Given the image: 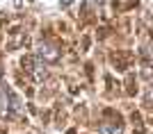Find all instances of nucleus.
<instances>
[{"mask_svg":"<svg viewBox=\"0 0 153 134\" xmlns=\"http://www.w3.org/2000/svg\"><path fill=\"white\" fill-rule=\"evenodd\" d=\"M0 114H21V100L5 82H0Z\"/></svg>","mask_w":153,"mask_h":134,"instance_id":"1","label":"nucleus"},{"mask_svg":"<svg viewBox=\"0 0 153 134\" xmlns=\"http://www.w3.org/2000/svg\"><path fill=\"white\" fill-rule=\"evenodd\" d=\"M37 57L41 59L44 64H55V62L59 59V50L53 43H46V41H44V43L37 45Z\"/></svg>","mask_w":153,"mask_h":134,"instance_id":"2","label":"nucleus"},{"mask_svg":"<svg viewBox=\"0 0 153 134\" xmlns=\"http://www.w3.org/2000/svg\"><path fill=\"white\" fill-rule=\"evenodd\" d=\"M98 134H123V123L121 118H114V121H103Z\"/></svg>","mask_w":153,"mask_h":134,"instance_id":"3","label":"nucleus"},{"mask_svg":"<svg viewBox=\"0 0 153 134\" xmlns=\"http://www.w3.org/2000/svg\"><path fill=\"white\" fill-rule=\"evenodd\" d=\"M59 2H64V5H71V2H73V0H59Z\"/></svg>","mask_w":153,"mask_h":134,"instance_id":"4","label":"nucleus"}]
</instances>
